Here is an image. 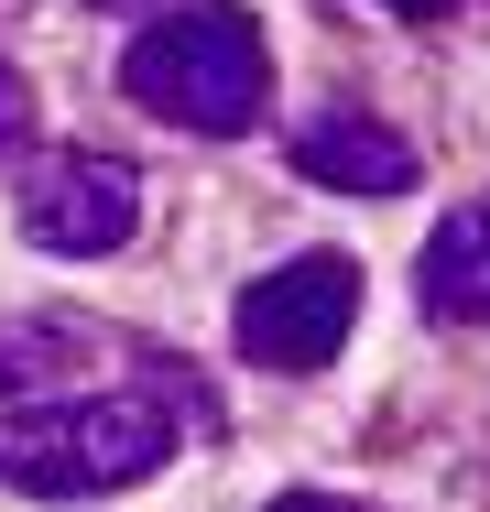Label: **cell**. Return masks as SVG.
<instances>
[{"mask_svg": "<svg viewBox=\"0 0 490 512\" xmlns=\"http://www.w3.org/2000/svg\"><path fill=\"white\" fill-rule=\"evenodd\" d=\"M294 175L305 186H338V197H403L414 186V142L349 99V109H316L294 131Z\"/></svg>", "mask_w": 490, "mask_h": 512, "instance_id": "obj_5", "label": "cell"}, {"mask_svg": "<svg viewBox=\"0 0 490 512\" xmlns=\"http://www.w3.org/2000/svg\"><path fill=\"white\" fill-rule=\"evenodd\" d=\"M120 88L153 109V120H175V131H207V142H229V131H251L262 99H273V55H262V22L240 11V0H164V22L120 55Z\"/></svg>", "mask_w": 490, "mask_h": 512, "instance_id": "obj_2", "label": "cell"}, {"mask_svg": "<svg viewBox=\"0 0 490 512\" xmlns=\"http://www.w3.org/2000/svg\"><path fill=\"white\" fill-rule=\"evenodd\" d=\"M207 404H196L175 371H142V382H98L66 404H22L0 425V480L22 502H98V491H142L175 447H186Z\"/></svg>", "mask_w": 490, "mask_h": 512, "instance_id": "obj_1", "label": "cell"}, {"mask_svg": "<svg viewBox=\"0 0 490 512\" xmlns=\"http://www.w3.org/2000/svg\"><path fill=\"white\" fill-rule=\"evenodd\" d=\"M349 327H360V262L349 251H294L284 273H262L229 306L240 360H262V371H327Z\"/></svg>", "mask_w": 490, "mask_h": 512, "instance_id": "obj_3", "label": "cell"}, {"mask_svg": "<svg viewBox=\"0 0 490 512\" xmlns=\"http://www.w3.org/2000/svg\"><path fill=\"white\" fill-rule=\"evenodd\" d=\"M382 11H403V22H447L458 0H382Z\"/></svg>", "mask_w": 490, "mask_h": 512, "instance_id": "obj_9", "label": "cell"}, {"mask_svg": "<svg viewBox=\"0 0 490 512\" xmlns=\"http://www.w3.org/2000/svg\"><path fill=\"white\" fill-rule=\"evenodd\" d=\"M414 295H425L436 327H490V197H469V207H447V218H436Z\"/></svg>", "mask_w": 490, "mask_h": 512, "instance_id": "obj_6", "label": "cell"}, {"mask_svg": "<svg viewBox=\"0 0 490 512\" xmlns=\"http://www.w3.org/2000/svg\"><path fill=\"white\" fill-rule=\"evenodd\" d=\"M22 120H33V88H22V77H11V55H0V153L22 142Z\"/></svg>", "mask_w": 490, "mask_h": 512, "instance_id": "obj_7", "label": "cell"}, {"mask_svg": "<svg viewBox=\"0 0 490 512\" xmlns=\"http://www.w3.org/2000/svg\"><path fill=\"white\" fill-rule=\"evenodd\" d=\"M142 229V175L120 153H44L22 175V240L55 262H98Z\"/></svg>", "mask_w": 490, "mask_h": 512, "instance_id": "obj_4", "label": "cell"}, {"mask_svg": "<svg viewBox=\"0 0 490 512\" xmlns=\"http://www.w3.org/2000/svg\"><path fill=\"white\" fill-rule=\"evenodd\" d=\"M273 512H371V502H338V491H284Z\"/></svg>", "mask_w": 490, "mask_h": 512, "instance_id": "obj_8", "label": "cell"}, {"mask_svg": "<svg viewBox=\"0 0 490 512\" xmlns=\"http://www.w3.org/2000/svg\"><path fill=\"white\" fill-rule=\"evenodd\" d=\"M98 11H164V0H98Z\"/></svg>", "mask_w": 490, "mask_h": 512, "instance_id": "obj_10", "label": "cell"}]
</instances>
